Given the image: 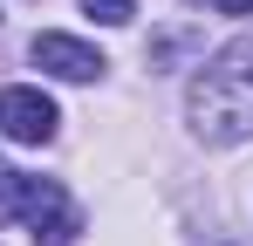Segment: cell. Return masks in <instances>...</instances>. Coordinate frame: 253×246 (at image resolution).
Here are the masks:
<instances>
[{
	"label": "cell",
	"instance_id": "6",
	"mask_svg": "<svg viewBox=\"0 0 253 246\" xmlns=\"http://www.w3.org/2000/svg\"><path fill=\"white\" fill-rule=\"evenodd\" d=\"M219 14H253V0H212Z\"/></svg>",
	"mask_w": 253,
	"mask_h": 246
},
{
	"label": "cell",
	"instance_id": "5",
	"mask_svg": "<svg viewBox=\"0 0 253 246\" xmlns=\"http://www.w3.org/2000/svg\"><path fill=\"white\" fill-rule=\"evenodd\" d=\"M89 21H103V28H124L130 14H137V0H83Z\"/></svg>",
	"mask_w": 253,
	"mask_h": 246
},
{
	"label": "cell",
	"instance_id": "3",
	"mask_svg": "<svg viewBox=\"0 0 253 246\" xmlns=\"http://www.w3.org/2000/svg\"><path fill=\"white\" fill-rule=\"evenodd\" d=\"M55 123H62L55 96L28 89V82L0 89V137H14V144H48V137H55Z\"/></svg>",
	"mask_w": 253,
	"mask_h": 246
},
{
	"label": "cell",
	"instance_id": "4",
	"mask_svg": "<svg viewBox=\"0 0 253 246\" xmlns=\"http://www.w3.org/2000/svg\"><path fill=\"white\" fill-rule=\"evenodd\" d=\"M35 69H48V76H62V82H96L110 62L89 48V41H76V35H35Z\"/></svg>",
	"mask_w": 253,
	"mask_h": 246
},
{
	"label": "cell",
	"instance_id": "1",
	"mask_svg": "<svg viewBox=\"0 0 253 246\" xmlns=\"http://www.w3.org/2000/svg\"><path fill=\"white\" fill-rule=\"evenodd\" d=\"M192 130L206 144L253 137V41H226L192 82Z\"/></svg>",
	"mask_w": 253,
	"mask_h": 246
},
{
	"label": "cell",
	"instance_id": "2",
	"mask_svg": "<svg viewBox=\"0 0 253 246\" xmlns=\"http://www.w3.org/2000/svg\"><path fill=\"white\" fill-rule=\"evenodd\" d=\"M0 226H28L35 240L62 246L76 240V205L62 199V185L55 178H28V171H0Z\"/></svg>",
	"mask_w": 253,
	"mask_h": 246
}]
</instances>
